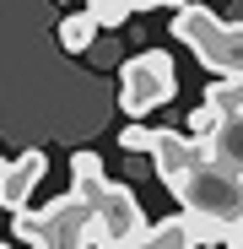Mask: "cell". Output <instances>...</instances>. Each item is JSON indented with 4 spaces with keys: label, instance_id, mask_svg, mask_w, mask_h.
Listing matches in <instances>:
<instances>
[{
    "label": "cell",
    "instance_id": "6da1fadb",
    "mask_svg": "<svg viewBox=\"0 0 243 249\" xmlns=\"http://www.w3.org/2000/svg\"><path fill=\"white\" fill-rule=\"evenodd\" d=\"M11 238L16 244H32V249H108L103 206L97 200H81V195H60V200L44 206V212L16 217L11 222Z\"/></svg>",
    "mask_w": 243,
    "mask_h": 249
},
{
    "label": "cell",
    "instance_id": "7a4b0ae2",
    "mask_svg": "<svg viewBox=\"0 0 243 249\" xmlns=\"http://www.w3.org/2000/svg\"><path fill=\"white\" fill-rule=\"evenodd\" d=\"M173 33H178V44L194 49V60L206 71H216V81L243 76V22L216 17L211 6H184L173 11Z\"/></svg>",
    "mask_w": 243,
    "mask_h": 249
},
{
    "label": "cell",
    "instance_id": "3957f363",
    "mask_svg": "<svg viewBox=\"0 0 243 249\" xmlns=\"http://www.w3.org/2000/svg\"><path fill=\"white\" fill-rule=\"evenodd\" d=\"M178 206H184V217H200V222H211V228H222V233H238V228H243V179L222 174L216 162L206 157V162L178 184Z\"/></svg>",
    "mask_w": 243,
    "mask_h": 249
},
{
    "label": "cell",
    "instance_id": "277c9868",
    "mask_svg": "<svg viewBox=\"0 0 243 249\" xmlns=\"http://www.w3.org/2000/svg\"><path fill=\"white\" fill-rule=\"evenodd\" d=\"M178 92V71H173V54L168 49H141L135 60H125L119 65V108L125 114H151V108H162Z\"/></svg>",
    "mask_w": 243,
    "mask_h": 249
},
{
    "label": "cell",
    "instance_id": "5b68a950",
    "mask_svg": "<svg viewBox=\"0 0 243 249\" xmlns=\"http://www.w3.org/2000/svg\"><path fill=\"white\" fill-rule=\"evenodd\" d=\"M151 162H157V179L178 195V184L200 168V162H206V141L178 136V130H157V141H151Z\"/></svg>",
    "mask_w": 243,
    "mask_h": 249
},
{
    "label": "cell",
    "instance_id": "8992f818",
    "mask_svg": "<svg viewBox=\"0 0 243 249\" xmlns=\"http://www.w3.org/2000/svg\"><path fill=\"white\" fill-rule=\"evenodd\" d=\"M44 168H49L44 152H22V157H11V168L0 174V206L11 212V222L27 217V200H32L38 179H44Z\"/></svg>",
    "mask_w": 243,
    "mask_h": 249
},
{
    "label": "cell",
    "instance_id": "52a82bcc",
    "mask_svg": "<svg viewBox=\"0 0 243 249\" xmlns=\"http://www.w3.org/2000/svg\"><path fill=\"white\" fill-rule=\"evenodd\" d=\"M206 157L216 162L222 174H232V179H243V114H232V119H222L216 130L206 136Z\"/></svg>",
    "mask_w": 243,
    "mask_h": 249
},
{
    "label": "cell",
    "instance_id": "ba28073f",
    "mask_svg": "<svg viewBox=\"0 0 243 249\" xmlns=\"http://www.w3.org/2000/svg\"><path fill=\"white\" fill-rule=\"evenodd\" d=\"M113 249H200V244H194V233H189V222H184V212H178V217L151 222L135 244H113Z\"/></svg>",
    "mask_w": 243,
    "mask_h": 249
},
{
    "label": "cell",
    "instance_id": "9c48e42d",
    "mask_svg": "<svg viewBox=\"0 0 243 249\" xmlns=\"http://www.w3.org/2000/svg\"><path fill=\"white\" fill-rule=\"evenodd\" d=\"M70 195H81V200H103V195H108L103 157H97V152H76V157H70Z\"/></svg>",
    "mask_w": 243,
    "mask_h": 249
},
{
    "label": "cell",
    "instance_id": "30bf717a",
    "mask_svg": "<svg viewBox=\"0 0 243 249\" xmlns=\"http://www.w3.org/2000/svg\"><path fill=\"white\" fill-rule=\"evenodd\" d=\"M60 49H70V54L97 49V17H92V11H70V17L60 22Z\"/></svg>",
    "mask_w": 243,
    "mask_h": 249
},
{
    "label": "cell",
    "instance_id": "8fae6325",
    "mask_svg": "<svg viewBox=\"0 0 243 249\" xmlns=\"http://www.w3.org/2000/svg\"><path fill=\"white\" fill-rule=\"evenodd\" d=\"M206 103H211L222 119L243 114V76H232V81H216V76H211V87H206Z\"/></svg>",
    "mask_w": 243,
    "mask_h": 249
},
{
    "label": "cell",
    "instance_id": "7c38bea8",
    "mask_svg": "<svg viewBox=\"0 0 243 249\" xmlns=\"http://www.w3.org/2000/svg\"><path fill=\"white\" fill-rule=\"evenodd\" d=\"M87 11L97 17V27H119L125 17H135V0H87Z\"/></svg>",
    "mask_w": 243,
    "mask_h": 249
},
{
    "label": "cell",
    "instance_id": "4fadbf2b",
    "mask_svg": "<svg viewBox=\"0 0 243 249\" xmlns=\"http://www.w3.org/2000/svg\"><path fill=\"white\" fill-rule=\"evenodd\" d=\"M151 141H157V130H146V124H125V130H119V146L125 152H146L151 157Z\"/></svg>",
    "mask_w": 243,
    "mask_h": 249
},
{
    "label": "cell",
    "instance_id": "5bb4252c",
    "mask_svg": "<svg viewBox=\"0 0 243 249\" xmlns=\"http://www.w3.org/2000/svg\"><path fill=\"white\" fill-rule=\"evenodd\" d=\"M216 124H222V114H216L211 103H200V108L189 114V136H194V141H206V136L216 130Z\"/></svg>",
    "mask_w": 243,
    "mask_h": 249
},
{
    "label": "cell",
    "instance_id": "9a60e30c",
    "mask_svg": "<svg viewBox=\"0 0 243 249\" xmlns=\"http://www.w3.org/2000/svg\"><path fill=\"white\" fill-rule=\"evenodd\" d=\"M92 60H97V65H119V44H113V38H103V44L92 49Z\"/></svg>",
    "mask_w": 243,
    "mask_h": 249
},
{
    "label": "cell",
    "instance_id": "2e32d148",
    "mask_svg": "<svg viewBox=\"0 0 243 249\" xmlns=\"http://www.w3.org/2000/svg\"><path fill=\"white\" fill-rule=\"evenodd\" d=\"M157 6H173V11H184V6H194V0H135V11H157Z\"/></svg>",
    "mask_w": 243,
    "mask_h": 249
},
{
    "label": "cell",
    "instance_id": "e0dca14e",
    "mask_svg": "<svg viewBox=\"0 0 243 249\" xmlns=\"http://www.w3.org/2000/svg\"><path fill=\"white\" fill-rule=\"evenodd\" d=\"M227 249H243V228H238V233H227Z\"/></svg>",
    "mask_w": 243,
    "mask_h": 249
},
{
    "label": "cell",
    "instance_id": "ac0fdd59",
    "mask_svg": "<svg viewBox=\"0 0 243 249\" xmlns=\"http://www.w3.org/2000/svg\"><path fill=\"white\" fill-rule=\"evenodd\" d=\"M6 168H11V157H0V174H6Z\"/></svg>",
    "mask_w": 243,
    "mask_h": 249
},
{
    "label": "cell",
    "instance_id": "d6986e66",
    "mask_svg": "<svg viewBox=\"0 0 243 249\" xmlns=\"http://www.w3.org/2000/svg\"><path fill=\"white\" fill-rule=\"evenodd\" d=\"M232 22H243V0H238V17H232Z\"/></svg>",
    "mask_w": 243,
    "mask_h": 249
},
{
    "label": "cell",
    "instance_id": "ffe728a7",
    "mask_svg": "<svg viewBox=\"0 0 243 249\" xmlns=\"http://www.w3.org/2000/svg\"><path fill=\"white\" fill-rule=\"evenodd\" d=\"M211 249H227V244H211Z\"/></svg>",
    "mask_w": 243,
    "mask_h": 249
}]
</instances>
